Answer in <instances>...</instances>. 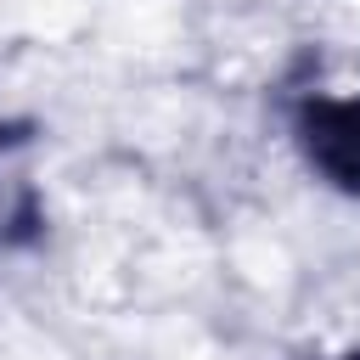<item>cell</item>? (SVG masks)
<instances>
[{
	"instance_id": "1",
	"label": "cell",
	"mask_w": 360,
	"mask_h": 360,
	"mask_svg": "<svg viewBox=\"0 0 360 360\" xmlns=\"http://www.w3.org/2000/svg\"><path fill=\"white\" fill-rule=\"evenodd\" d=\"M287 135L298 163L338 197L360 202V96L304 90L287 107Z\"/></svg>"
},
{
	"instance_id": "2",
	"label": "cell",
	"mask_w": 360,
	"mask_h": 360,
	"mask_svg": "<svg viewBox=\"0 0 360 360\" xmlns=\"http://www.w3.org/2000/svg\"><path fill=\"white\" fill-rule=\"evenodd\" d=\"M34 146L28 118H0V253L34 248L45 236V197L22 174V152Z\"/></svg>"
},
{
	"instance_id": "3",
	"label": "cell",
	"mask_w": 360,
	"mask_h": 360,
	"mask_svg": "<svg viewBox=\"0 0 360 360\" xmlns=\"http://www.w3.org/2000/svg\"><path fill=\"white\" fill-rule=\"evenodd\" d=\"M338 360H360V349H349V354H338Z\"/></svg>"
}]
</instances>
